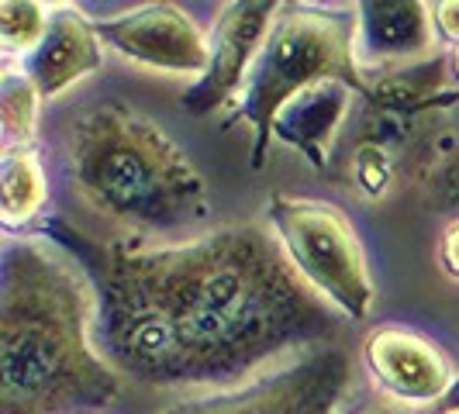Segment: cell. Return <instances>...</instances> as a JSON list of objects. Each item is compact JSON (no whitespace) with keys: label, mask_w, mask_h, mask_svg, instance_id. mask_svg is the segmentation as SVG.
<instances>
[{"label":"cell","mask_w":459,"mask_h":414,"mask_svg":"<svg viewBox=\"0 0 459 414\" xmlns=\"http://www.w3.org/2000/svg\"><path fill=\"white\" fill-rule=\"evenodd\" d=\"M459 401L453 404H446V408H438V411H414V408H401V404H377L369 414H449V408H456Z\"/></svg>","instance_id":"cell-20"},{"label":"cell","mask_w":459,"mask_h":414,"mask_svg":"<svg viewBox=\"0 0 459 414\" xmlns=\"http://www.w3.org/2000/svg\"><path fill=\"white\" fill-rule=\"evenodd\" d=\"M456 69H459V48H456Z\"/></svg>","instance_id":"cell-21"},{"label":"cell","mask_w":459,"mask_h":414,"mask_svg":"<svg viewBox=\"0 0 459 414\" xmlns=\"http://www.w3.org/2000/svg\"><path fill=\"white\" fill-rule=\"evenodd\" d=\"M369 369L404 404H438L449 391V367L425 339L404 328H380L367 342Z\"/></svg>","instance_id":"cell-9"},{"label":"cell","mask_w":459,"mask_h":414,"mask_svg":"<svg viewBox=\"0 0 459 414\" xmlns=\"http://www.w3.org/2000/svg\"><path fill=\"white\" fill-rule=\"evenodd\" d=\"M349 169H352L356 190H363L367 197H380L391 186V177H394L391 149L384 142H363V145H356Z\"/></svg>","instance_id":"cell-17"},{"label":"cell","mask_w":459,"mask_h":414,"mask_svg":"<svg viewBox=\"0 0 459 414\" xmlns=\"http://www.w3.org/2000/svg\"><path fill=\"white\" fill-rule=\"evenodd\" d=\"M276 4H229L214 22V46L204 80L186 93L184 108L190 115H207L229 97L242 93L255 56L263 52L276 28Z\"/></svg>","instance_id":"cell-7"},{"label":"cell","mask_w":459,"mask_h":414,"mask_svg":"<svg viewBox=\"0 0 459 414\" xmlns=\"http://www.w3.org/2000/svg\"><path fill=\"white\" fill-rule=\"evenodd\" d=\"M69 242L97 287V339L138 384L235 391L339 335L332 300L259 221L166 249Z\"/></svg>","instance_id":"cell-1"},{"label":"cell","mask_w":459,"mask_h":414,"mask_svg":"<svg viewBox=\"0 0 459 414\" xmlns=\"http://www.w3.org/2000/svg\"><path fill=\"white\" fill-rule=\"evenodd\" d=\"M356 91L345 80H322L315 87L294 97L273 121V132L283 142L298 145L300 152H307L311 162H325V152L332 145V135L339 128V121L345 117L349 108V93Z\"/></svg>","instance_id":"cell-12"},{"label":"cell","mask_w":459,"mask_h":414,"mask_svg":"<svg viewBox=\"0 0 459 414\" xmlns=\"http://www.w3.org/2000/svg\"><path fill=\"white\" fill-rule=\"evenodd\" d=\"M270 221L294 270L349 318H367L373 307L367 255L342 214L322 201L273 197Z\"/></svg>","instance_id":"cell-5"},{"label":"cell","mask_w":459,"mask_h":414,"mask_svg":"<svg viewBox=\"0 0 459 414\" xmlns=\"http://www.w3.org/2000/svg\"><path fill=\"white\" fill-rule=\"evenodd\" d=\"M425 204L446 214H459V142H446L421 169Z\"/></svg>","instance_id":"cell-15"},{"label":"cell","mask_w":459,"mask_h":414,"mask_svg":"<svg viewBox=\"0 0 459 414\" xmlns=\"http://www.w3.org/2000/svg\"><path fill=\"white\" fill-rule=\"evenodd\" d=\"M432 48V28L421 4H363L352 35V59L363 69H384L418 59Z\"/></svg>","instance_id":"cell-10"},{"label":"cell","mask_w":459,"mask_h":414,"mask_svg":"<svg viewBox=\"0 0 459 414\" xmlns=\"http://www.w3.org/2000/svg\"><path fill=\"white\" fill-rule=\"evenodd\" d=\"M97 66H100V46L93 39V28L73 11H56L48 18L46 39L35 52L24 56V73L31 76L42 97L63 93Z\"/></svg>","instance_id":"cell-11"},{"label":"cell","mask_w":459,"mask_h":414,"mask_svg":"<svg viewBox=\"0 0 459 414\" xmlns=\"http://www.w3.org/2000/svg\"><path fill=\"white\" fill-rule=\"evenodd\" d=\"M76 194L100 218L132 231L173 235L204 225V177L156 121L125 104H97L69 128Z\"/></svg>","instance_id":"cell-3"},{"label":"cell","mask_w":459,"mask_h":414,"mask_svg":"<svg viewBox=\"0 0 459 414\" xmlns=\"http://www.w3.org/2000/svg\"><path fill=\"white\" fill-rule=\"evenodd\" d=\"M48 31V14L42 4H14L0 7V39L7 52H35Z\"/></svg>","instance_id":"cell-16"},{"label":"cell","mask_w":459,"mask_h":414,"mask_svg":"<svg viewBox=\"0 0 459 414\" xmlns=\"http://www.w3.org/2000/svg\"><path fill=\"white\" fill-rule=\"evenodd\" d=\"M0 190H4V225H11V229L28 221L42 207V201H46V173H42V166H39L31 149L4 152Z\"/></svg>","instance_id":"cell-13"},{"label":"cell","mask_w":459,"mask_h":414,"mask_svg":"<svg viewBox=\"0 0 459 414\" xmlns=\"http://www.w3.org/2000/svg\"><path fill=\"white\" fill-rule=\"evenodd\" d=\"M97 31L111 46L142 66L169 69V73H207L211 46L201 39L197 24L173 4H152L128 11L121 18L100 22Z\"/></svg>","instance_id":"cell-8"},{"label":"cell","mask_w":459,"mask_h":414,"mask_svg":"<svg viewBox=\"0 0 459 414\" xmlns=\"http://www.w3.org/2000/svg\"><path fill=\"white\" fill-rule=\"evenodd\" d=\"M449 414H456V411H449Z\"/></svg>","instance_id":"cell-22"},{"label":"cell","mask_w":459,"mask_h":414,"mask_svg":"<svg viewBox=\"0 0 459 414\" xmlns=\"http://www.w3.org/2000/svg\"><path fill=\"white\" fill-rule=\"evenodd\" d=\"M322 80H345L356 91H363L342 22L315 11L287 14L270 31L242 87V115L255 128V166H263L266 160V142L276 115Z\"/></svg>","instance_id":"cell-4"},{"label":"cell","mask_w":459,"mask_h":414,"mask_svg":"<svg viewBox=\"0 0 459 414\" xmlns=\"http://www.w3.org/2000/svg\"><path fill=\"white\" fill-rule=\"evenodd\" d=\"M349 387V356L339 345L307 352L249 384L201 401H184L162 414H335Z\"/></svg>","instance_id":"cell-6"},{"label":"cell","mask_w":459,"mask_h":414,"mask_svg":"<svg viewBox=\"0 0 459 414\" xmlns=\"http://www.w3.org/2000/svg\"><path fill=\"white\" fill-rule=\"evenodd\" d=\"M438 24L449 39H459V4H438Z\"/></svg>","instance_id":"cell-19"},{"label":"cell","mask_w":459,"mask_h":414,"mask_svg":"<svg viewBox=\"0 0 459 414\" xmlns=\"http://www.w3.org/2000/svg\"><path fill=\"white\" fill-rule=\"evenodd\" d=\"M442 259H446V270L453 276H459V221L446 235V246H442Z\"/></svg>","instance_id":"cell-18"},{"label":"cell","mask_w":459,"mask_h":414,"mask_svg":"<svg viewBox=\"0 0 459 414\" xmlns=\"http://www.w3.org/2000/svg\"><path fill=\"white\" fill-rule=\"evenodd\" d=\"M97 287L46 238H7L0 294V414H80L121 397L93 349Z\"/></svg>","instance_id":"cell-2"},{"label":"cell","mask_w":459,"mask_h":414,"mask_svg":"<svg viewBox=\"0 0 459 414\" xmlns=\"http://www.w3.org/2000/svg\"><path fill=\"white\" fill-rule=\"evenodd\" d=\"M42 93L24 69H4L0 80V117H4V152H22L35 135Z\"/></svg>","instance_id":"cell-14"}]
</instances>
